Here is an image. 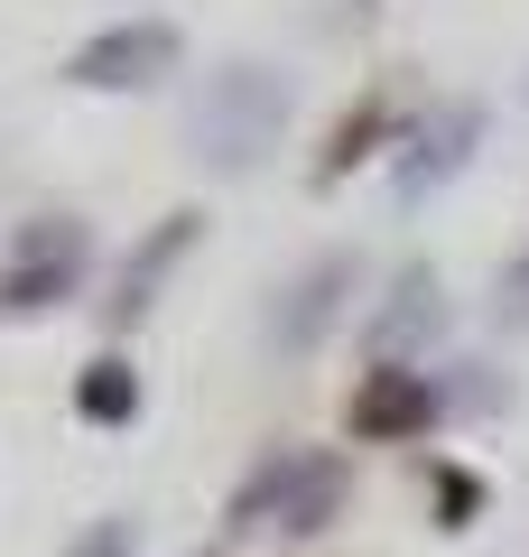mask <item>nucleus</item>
I'll use <instances>...</instances> for the list:
<instances>
[{
  "label": "nucleus",
  "instance_id": "1a4fd4ad",
  "mask_svg": "<svg viewBox=\"0 0 529 557\" xmlns=\"http://www.w3.org/2000/svg\"><path fill=\"white\" fill-rule=\"evenodd\" d=\"M436 325H446V288H436V270H399L391 307L372 317V344H381V354H399V344L436 335Z\"/></svg>",
  "mask_w": 529,
  "mask_h": 557
},
{
  "label": "nucleus",
  "instance_id": "9b49d317",
  "mask_svg": "<svg viewBox=\"0 0 529 557\" xmlns=\"http://www.w3.org/2000/svg\"><path fill=\"white\" fill-rule=\"evenodd\" d=\"M399 131V112H391V102H362V112H344V121H334V139H325V159H316V177H353V168H362V159H381V139H391Z\"/></svg>",
  "mask_w": 529,
  "mask_h": 557
},
{
  "label": "nucleus",
  "instance_id": "f257e3e1",
  "mask_svg": "<svg viewBox=\"0 0 529 557\" xmlns=\"http://www.w3.org/2000/svg\"><path fill=\"white\" fill-rule=\"evenodd\" d=\"M288 75L279 65H251V57H233V65H214L205 75V94H196V112H186V131H196V159L214 168V177H251L260 159L279 149V131H288Z\"/></svg>",
  "mask_w": 529,
  "mask_h": 557
},
{
  "label": "nucleus",
  "instance_id": "39448f33",
  "mask_svg": "<svg viewBox=\"0 0 529 557\" xmlns=\"http://www.w3.org/2000/svg\"><path fill=\"white\" fill-rule=\"evenodd\" d=\"M353 288H362V260H353V251H316L297 278H279L260 335H270L279 354H316V344L334 335V317L353 307Z\"/></svg>",
  "mask_w": 529,
  "mask_h": 557
},
{
  "label": "nucleus",
  "instance_id": "9d476101",
  "mask_svg": "<svg viewBox=\"0 0 529 557\" xmlns=\"http://www.w3.org/2000/svg\"><path fill=\"white\" fill-rule=\"evenodd\" d=\"M75 409L94 418V428H131V418H139V372L121 354H94L75 372Z\"/></svg>",
  "mask_w": 529,
  "mask_h": 557
},
{
  "label": "nucleus",
  "instance_id": "6e6552de",
  "mask_svg": "<svg viewBox=\"0 0 529 557\" xmlns=\"http://www.w3.org/2000/svg\"><path fill=\"white\" fill-rule=\"evenodd\" d=\"M196 233H205V214H196V205H176V214H158V223H149V242H139V251L121 260L112 325H139V317H149V307H158V288H168V270L186 260V242H196Z\"/></svg>",
  "mask_w": 529,
  "mask_h": 557
},
{
  "label": "nucleus",
  "instance_id": "ddd939ff",
  "mask_svg": "<svg viewBox=\"0 0 529 557\" xmlns=\"http://www.w3.org/2000/svg\"><path fill=\"white\" fill-rule=\"evenodd\" d=\"M65 557H139V530H131V520H94Z\"/></svg>",
  "mask_w": 529,
  "mask_h": 557
},
{
  "label": "nucleus",
  "instance_id": "0eeeda50",
  "mask_svg": "<svg viewBox=\"0 0 529 557\" xmlns=\"http://www.w3.org/2000/svg\"><path fill=\"white\" fill-rule=\"evenodd\" d=\"M473 139H483V102H446L436 121H418L409 131V159H399V205L436 196L446 177H465L473 168Z\"/></svg>",
  "mask_w": 529,
  "mask_h": 557
},
{
  "label": "nucleus",
  "instance_id": "423d86ee",
  "mask_svg": "<svg viewBox=\"0 0 529 557\" xmlns=\"http://www.w3.org/2000/svg\"><path fill=\"white\" fill-rule=\"evenodd\" d=\"M353 437L362 446H399V437H428L436 418H446V381L409 372V362H381V372L353 381Z\"/></svg>",
  "mask_w": 529,
  "mask_h": 557
},
{
  "label": "nucleus",
  "instance_id": "20e7f679",
  "mask_svg": "<svg viewBox=\"0 0 529 557\" xmlns=\"http://www.w3.org/2000/svg\"><path fill=\"white\" fill-rule=\"evenodd\" d=\"M94 270V233L75 214H38L10 242V270H0V317H38V307H65Z\"/></svg>",
  "mask_w": 529,
  "mask_h": 557
},
{
  "label": "nucleus",
  "instance_id": "7ed1b4c3",
  "mask_svg": "<svg viewBox=\"0 0 529 557\" xmlns=\"http://www.w3.org/2000/svg\"><path fill=\"white\" fill-rule=\"evenodd\" d=\"M176 57H186V28L158 20V10H131V20L94 28V38L65 57V84H75V94H149V84L176 75Z\"/></svg>",
  "mask_w": 529,
  "mask_h": 557
},
{
  "label": "nucleus",
  "instance_id": "4468645a",
  "mask_svg": "<svg viewBox=\"0 0 529 557\" xmlns=\"http://www.w3.org/2000/svg\"><path fill=\"white\" fill-rule=\"evenodd\" d=\"M436 502H446V530H465L473 502H483V483H473V474H436Z\"/></svg>",
  "mask_w": 529,
  "mask_h": 557
},
{
  "label": "nucleus",
  "instance_id": "f8f14e48",
  "mask_svg": "<svg viewBox=\"0 0 529 557\" xmlns=\"http://www.w3.org/2000/svg\"><path fill=\"white\" fill-rule=\"evenodd\" d=\"M492 325H502V335H529V260L502 270V288H492Z\"/></svg>",
  "mask_w": 529,
  "mask_h": 557
},
{
  "label": "nucleus",
  "instance_id": "f03ea898",
  "mask_svg": "<svg viewBox=\"0 0 529 557\" xmlns=\"http://www.w3.org/2000/svg\"><path fill=\"white\" fill-rule=\"evenodd\" d=\"M334 511H344V456H325V446H279V456H260L233 483V511L223 520L242 539H260V530L316 539V530H334Z\"/></svg>",
  "mask_w": 529,
  "mask_h": 557
}]
</instances>
